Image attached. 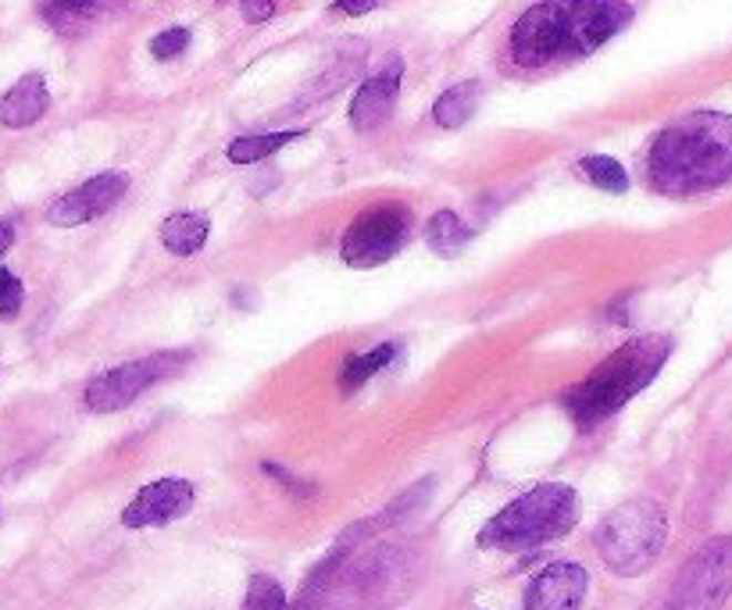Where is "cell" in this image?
I'll return each instance as SVG.
<instances>
[{
    "label": "cell",
    "instance_id": "5bb4252c",
    "mask_svg": "<svg viewBox=\"0 0 732 610\" xmlns=\"http://www.w3.org/2000/svg\"><path fill=\"white\" fill-rule=\"evenodd\" d=\"M47 107H51V93H47V79L40 72H25L4 96H0V125L8 128H29L37 125Z\"/></svg>",
    "mask_w": 732,
    "mask_h": 610
},
{
    "label": "cell",
    "instance_id": "ffe728a7",
    "mask_svg": "<svg viewBox=\"0 0 732 610\" xmlns=\"http://www.w3.org/2000/svg\"><path fill=\"white\" fill-rule=\"evenodd\" d=\"M396 358V343H383L369 353H350L343 361V372H340V393H354L361 390L364 382H369L375 372H383V368Z\"/></svg>",
    "mask_w": 732,
    "mask_h": 610
},
{
    "label": "cell",
    "instance_id": "7c38bea8",
    "mask_svg": "<svg viewBox=\"0 0 732 610\" xmlns=\"http://www.w3.org/2000/svg\"><path fill=\"white\" fill-rule=\"evenodd\" d=\"M401 75H404V61L390 58L375 75L364 79L354 101H350V122H354L358 133H372V128L390 122L396 107V93H401Z\"/></svg>",
    "mask_w": 732,
    "mask_h": 610
},
{
    "label": "cell",
    "instance_id": "83f0119b",
    "mask_svg": "<svg viewBox=\"0 0 732 610\" xmlns=\"http://www.w3.org/2000/svg\"><path fill=\"white\" fill-rule=\"evenodd\" d=\"M379 4H383V0H332V11L358 19V14H369V11H375Z\"/></svg>",
    "mask_w": 732,
    "mask_h": 610
},
{
    "label": "cell",
    "instance_id": "9c48e42d",
    "mask_svg": "<svg viewBox=\"0 0 732 610\" xmlns=\"http://www.w3.org/2000/svg\"><path fill=\"white\" fill-rule=\"evenodd\" d=\"M125 189H130V175L125 172H101L86 179L79 189L58 197L51 207H47V221L58 225V229H75V225H86L93 218L107 215L115 207Z\"/></svg>",
    "mask_w": 732,
    "mask_h": 610
},
{
    "label": "cell",
    "instance_id": "484cf974",
    "mask_svg": "<svg viewBox=\"0 0 732 610\" xmlns=\"http://www.w3.org/2000/svg\"><path fill=\"white\" fill-rule=\"evenodd\" d=\"M261 468H265L268 475H272V478H279L282 486L290 489L293 496H311V493H315V486H311V482H300V478H293L290 472H286V468H279V464H272V461H265Z\"/></svg>",
    "mask_w": 732,
    "mask_h": 610
},
{
    "label": "cell",
    "instance_id": "44dd1931",
    "mask_svg": "<svg viewBox=\"0 0 732 610\" xmlns=\"http://www.w3.org/2000/svg\"><path fill=\"white\" fill-rule=\"evenodd\" d=\"M343 557H347V550L343 546H337L322 565H318L308 578H305V586H300V597H297V603L290 607V610H315L318 603L326 600V592L332 589V582L340 578V565H343Z\"/></svg>",
    "mask_w": 732,
    "mask_h": 610
},
{
    "label": "cell",
    "instance_id": "52a82bcc",
    "mask_svg": "<svg viewBox=\"0 0 732 610\" xmlns=\"http://www.w3.org/2000/svg\"><path fill=\"white\" fill-rule=\"evenodd\" d=\"M732 592V539H711L687 560L661 610H722Z\"/></svg>",
    "mask_w": 732,
    "mask_h": 610
},
{
    "label": "cell",
    "instance_id": "d4e9b609",
    "mask_svg": "<svg viewBox=\"0 0 732 610\" xmlns=\"http://www.w3.org/2000/svg\"><path fill=\"white\" fill-rule=\"evenodd\" d=\"M22 282L11 276L8 268H0V318L4 321H11V318H19V311H22Z\"/></svg>",
    "mask_w": 732,
    "mask_h": 610
},
{
    "label": "cell",
    "instance_id": "4316f807",
    "mask_svg": "<svg viewBox=\"0 0 732 610\" xmlns=\"http://www.w3.org/2000/svg\"><path fill=\"white\" fill-rule=\"evenodd\" d=\"M240 11L247 22H268L276 14V0H240Z\"/></svg>",
    "mask_w": 732,
    "mask_h": 610
},
{
    "label": "cell",
    "instance_id": "9a60e30c",
    "mask_svg": "<svg viewBox=\"0 0 732 610\" xmlns=\"http://www.w3.org/2000/svg\"><path fill=\"white\" fill-rule=\"evenodd\" d=\"M115 4L118 0H40V14L51 29L65 32V37H79V32L97 22Z\"/></svg>",
    "mask_w": 732,
    "mask_h": 610
},
{
    "label": "cell",
    "instance_id": "3957f363",
    "mask_svg": "<svg viewBox=\"0 0 732 610\" xmlns=\"http://www.w3.org/2000/svg\"><path fill=\"white\" fill-rule=\"evenodd\" d=\"M668 353H672V340L661 332L636 335L626 347H618L611 358H604L590 375L579 385H571L565 393V407L576 417L579 428H594L604 417L622 411L629 400L647 390L664 368Z\"/></svg>",
    "mask_w": 732,
    "mask_h": 610
},
{
    "label": "cell",
    "instance_id": "7402d4cb",
    "mask_svg": "<svg viewBox=\"0 0 732 610\" xmlns=\"http://www.w3.org/2000/svg\"><path fill=\"white\" fill-rule=\"evenodd\" d=\"M579 172L590 179L597 189H608V193H626L629 189V175H626V168L618 165L615 157H608V154H590V157H582L579 161Z\"/></svg>",
    "mask_w": 732,
    "mask_h": 610
},
{
    "label": "cell",
    "instance_id": "d6986e66",
    "mask_svg": "<svg viewBox=\"0 0 732 610\" xmlns=\"http://www.w3.org/2000/svg\"><path fill=\"white\" fill-rule=\"evenodd\" d=\"M305 136V128H282V133H261V136H240L229 143V161L233 165H254V161L272 157L276 151H282L286 143H293Z\"/></svg>",
    "mask_w": 732,
    "mask_h": 610
},
{
    "label": "cell",
    "instance_id": "7a4b0ae2",
    "mask_svg": "<svg viewBox=\"0 0 732 610\" xmlns=\"http://www.w3.org/2000/svg\"><path fill=\"white\" fill-rule=\"evenodd\" d=\"M647 179L664 197H700L732 183V115L693 111L664 125L647 151Z\"/></svg>",
    "mask_w": 732,
    "mask_h": 610
},
{
    "label": "cell",
    "instance_id": "603a6c76",
    "mask_svg": "<svg viewBox=\"0 0 732 610\" xmlns=\"http://www.w3.org/2000/svg\"><path fill=\"white\" fill-rule=\"evenodd\" d=\"M240 610H290V600H286L282 586L272 575H254L247 582V597Z\"/></svg>",
    "mask_w": 732,
    "mask_h": 610
},
{
    "label": "cell",
    "instance_id": "5b68a950",
    "mask_svg": "<svg viewBox=\"0 0 732 610\" xmlns=\"http://www.w3.org/2000/svg\"><path fill=\"white\" fill-rule=\"evenodd\" d=\"M664 542H668L664 507L658 500H650V496H636V500L615 507L597 528L600 560L622 578H636L654 568Z\"/></svg>",
    "mask_w": 732,
    "mask_h": 610
},
{
    "label": "cell",
    "instance_id": "4fadbf2b",
    "mask_svg": "<svg viewBox=\"0 0 732 610\" xmlns=\"http://www.w3.org/2000/svg\"><path fill=\"white\" fill-rule=\"evenodd\" d=\"M433 486H436V478H425V482H415L408 493H401L396 496L393 504H386L383 510L375 514V518H364V521H358V525H350L347 533L337 539V546H343V550H354L358 542H364V539H372V536H379L383 528H393V525H401L404 518H411L422 504H429V496H433Z\"/></svg>",
    "mask_w": 732,
    "mask_h": 610
},
{
    "label": "cell",
    "instance_id": "6da1fadb",
    "mask_svg": "<svg viewBox=\"0 0 732 610\" xmlns=\"http://www.w3.org/2000/svg\"><path fill=\"white\" fill-rule=\"evenodd\" d=\"M626 0H544L507 32V54L525 72L590 58L632 25Z\"/></svg>",
    "mask_w": 732,
    "mask_h": 610
},
{
    "label": "cell",
    "instance_id": "30bf717a",
    "mask_svg": "<svg viewBox=\"0 0 732 610\" xmlns=\"http://www.w3.org/2000/svg\"><path fill=\"white\" fill-rule=\"evenodd\" d=\"M197 500L194 482L186 478H157L151 486H143L133 504L122 510V525L125 528H157L168 521H179L183 514H189Z\"/></svg>",
    "mask_w": 732,
    "mask_h": 610
},
{
    "label": "cell",
    "instance_id": "8992f818",
    "mask_svg": "<svg viewBox=\"0 0 732 610\" xmlns=\"http://www.w3.org/2000/svg\"><path fill=\"white\" fill-rule=\"evenodd\" d=\"M408 232H411L408 204H396V200L372 204L347 225L340 254L350 268H379V265H386L390 257H396Z\"/></svg>",
    "mask_w": 732,
    "mask_h": 610
},
{
    "label": "cell",
    "instance_id": "e0dca14e",
    "mask_svg": "<svg viewBox=\"0 0 732 610\" xmlns=\"http://www.w3.org/2000/svg\"><path fill=\"white\" fill-rule=\"evenodd\" d=\"M480 101H483V83H475V79H468V83H457V86L440 93V101L433 104V122L443 125V128H461L475 115Z\"/></svg>",
    "mask_w": 732,
    "mask_h": 610
},
{
    "label": "cell",
    "instance_id": "277c9868",
    "mask_svg": "<svg viewBox=\"0 0 732 610\" xmlns=\"http://www.w3.org/2000/svg\"><path fill=\"white\" fill-rule=\"evenodd\" d=\"M579 521V496L565 482H544L529 493H522L515 504L483 525L475 536L480 550H536L550 539L568 536Z\"/></svg>",
    "mask_w": 732,
    "mask_h": 610
},
{
    "label": "cell",
    "instance_id": "ba28073f",
    "mask_svg": "<svg viewBox=\"0 0 732 610\" xmlns=\"http://www.w3.org/2000/svg\"><path fill=\"white\" fill-rule=\"evenodd\" d=\"M186 364H189V353H186V350L151 353V358L118 364V368H111V372L97 375V379L86 385L83 400H86V407L97 411V414L125 411L140 393H147L151 385H157L162 379H172L175 372H183Z\"/></svg>",
    "mask_w": 732,
    "mask_h": 610
},
{
    "label": "cell",
    "instance_id": "cb8c5ba5",
    "mask_svg": "<svg viewBox=\"0 0 732 610\" xmlns=\"http://www.w3.org/2000/svg\"><path fill=\"white\" fill-rule=\"evenodd\" d=\"M186 46H189V29L172 25V29L157 32V37L151 40V54H154L157 61H172V58H179Z\"/></svg>",
    "mask_w": 732,
    "mask_h": 610
},
{
    "label": "cell",
    "instance_id": "ac0fdd59",
    "mask_svg": "<svg viewBox=\"0 0 732 610\" xmlns=\"http://www.w3.org/2000/svg\"><path fill=\"white\" fill-rule=\"evenodd\" d=\"M425 244L436 257H457L472 244V229L454 211H436L425 225Z\"/></svg>",
    "mask_w": 732,
    "mask_h": 610
},
{
    "label": "cell",
    "instance_id": "8fae6325",
    "mask_svg": "<svg viewBox=\"0 0 732 610\" xmlns=\"http://www.w3.org/2000/svg\"><path fill=\"white\" fill-rule=\"evenodd\" d=\"M590 589V575L582 565L558 560L539 571L525 589V610H579Z\"/></svg>",
    "mask_w": 732,
    "mask_h": 610
},
{
    "label": "cell",
    "instance_id": "2e32d148",
    "mask_svg": "<svg viewBox=\"0 0 732 610\" xmlns=\"http://www.w3.org/2000/svg\"><path fill=\"white\" fill-rule=\"evenodd\" d=\"M208 232H212L208 218L197 215V211H183V215H172V218L162 221V244L175 257L197 254L204 244H208Z\"/></svg>",
    "mask_w": 732,
    "mask_h": 610
},
{
    "label": "cell",
    "instance_id": "f1b7e54d",
    "mask_svg": "<svg viewBox=\"0 0 732 610\" xmlns=\"http://www.w3.org/2000/svg\"><path fill=\"white\" fill-rule=\"evenodd\" d=\"M14 244V221L11 218H0V257H4Z\"/></svg>",
    "mask_w": 732,
    "mask_h": 610
}]
</instances>
